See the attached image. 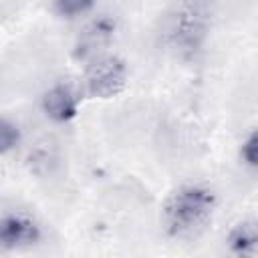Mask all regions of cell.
Returning <instances> with one entry per match:
<instances>
[{"mask_svg": "<svg viewBox=\"0 0 258 258\" xmlns=\"http://www.w3.org/2000/svg\"><path fill=\"white\" fill-rule=\"evenodd\" d=\"M22 141V133L16 123L6 117H0V155L14 151Z\"/></svg>", "mask_w": 258, "mask_h": 258, "instance_id": "9", "label": "cell"}, {"mask_svg": "<svg viewBox=\"0 0 258 258\" xmlns=\"http://www.w3.org/2000/svg\"><path fill=\"white\" fill-rule=\"evenodd\" d=\"M226 248L234 258H256L258 230L254 220L236 222L226 234Z\"/></svg>", "mask_w": 258, "mask_h": 258, "instance_id": "7", "label": "cell"}, {"mask_svg": "<svg viewBox=\"0 0 258 258\" xmlns=\"http://www.w3.org/2000/svg\"><path fill=\"white\" fill-rule=\"evenodd\" d=\"M218 196L204 183H185L173 189L161 206V224L169 238L198 236L214 218Z\"/></svg>", "mask_w": 258, "mask_h": 258, "instance_id": "1", "label": "cell"}, {"mask_svg": "<svg viewBox=\"0 0 258 258\" xmlns=\"http://www.w3.org/2000/svg\"><path fill=\"white\" fill-rule=\"evenodd\" d=\"M127 62L117 54H99L85 69V89L95 99H113L127 87Z\"/></svg>", "mask_w": 258, "mask_h": 258, "instance_id": "3", "label": "cell"}, {"mask_svg": "<svg viewBox=\"0 0 258 258\" xmlns=\"http://www.w3.org/2000/svg\"><path fill=\"white\" fill-rule=\"evenodd\" d=\"M238 157H240L242 165H246L248 169H256V165H258V135L254 129L242 139Z\"/></svg>", "mask_w": 258, "mask_h": 258, "instance_id": "10", "label": "cell"}, {"mask_svg": "<svg viewBox=\"0 0 258 258\" xmlns=\"http://www.w3.org/2000/svg\"><path fill=\"white\" fill-rule=\"evenodd\" d=\"M79 107H81V97L67 83L52 85L40 97V109H42L44 117L54 123L73 121L79 115Z\"/></svg>", "mask_w": 258, "mask_h": 258, "instance_id": "6", "label": "cell"}, {"mask_svg": "<svg viewBox=\"0 0 258 258\" xmlns=\"http://www.w3.org/2000/svg\"><path fill=\"white\" fill-rule=\"evenodd\" d=\"M212 26L210 6L204 2H177L163 12L159 42L177 58L191 60L202 52Z\"/></svg>", "mask_w": 258, "mask_h": 258, "instance_id": "2", "label": "cell"}, {"mask_svg": "<svg viewBox=\"0 0 258 258\" xmlns=\"http://www.w3.org/2000/svg\"><path fill=\"white\" fill-rule=\"evenodd\" d=\"M117 28H119V22L115 14H109V12L95 14L91 20L85 22L83 30L77 36L75 56L79 60H85V58L93 60L95 56H99V50H103V46H107L113 40Z\"/></svg>", "mask_w": 258, "mask_h": 258, "instance_id": "5", "label": "cell"}, {"mask_svg": "<svg viewBox=\"0 0 258 258\" xmlns=\"http://www.w3.org/2000/svg\"><path fill=\"white\" fill-rule=\"evenodd\" d=\"M44 240L42 224L26 212H2L0 214V252L32 250Z\"/></svg>", "mask_w": 258, "mask_h": 258, "instance_id": "4", "label": "cell"}, {"mask_svg": "<svg viewBox=\"0 0 258 258\" xmlns=\"http://www.w3.org/2000/svg\"><path fill=\"white\" fill-rule=\"evenodd\" d=\"M50 8L60 18H79V16H87L91 10H95V2H89V0H56Z\"/></svg>", "mask_w": 258, "mask_h": 258, "instance_id": "8", "label": "cell"}]
</instances>
